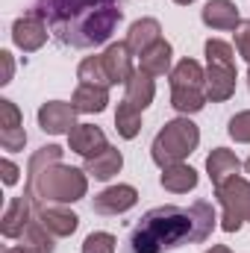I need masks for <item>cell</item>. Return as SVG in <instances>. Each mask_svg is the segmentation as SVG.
<instances>
[{"label":"cell","instance_id":"cell-26","mask_svg":"<svg viewBox=\"0 0 250 253\" xmlns=\"http://www.w3.org/2000/svg\"><path fill=\"white\" fill-rule=\"evenodd\" d=\"M62 153H65V150L59 147V144H44V147H39V150L30 156V165H27V186H33L44 168H50V165L62 162Z\"/></svg>","mask_w":250,"mask_h":253},{"label":"cell","instance_id":"cell-36","mask_svg":"<svg viewBox=\"0 0 250 253\" xmlns=\"http://www.w3.org/2000/svg\"><path fill=\"white\" fill-rule=\"evenodd\" d=\"M6 253H36V251L27 248V245H15V248H6Z\"/></svg>","mask_w":250,"mask_h":253},{"label":"cell","instance_id":"cell-37","mask_svg":"<svg viewBox=\"0 0 250 253\" xmlns=\"http://www.w3.org/2000/svg\"><path fill=\"white\" fill-rule=\"evenodd\" d=\"M206 253H233V251H230L227 245H212V248H209Z\"/></svg>","mask_w":250,"mask_h":253},{"label":"cell","instance_id":"cell-33","mask_svg":"<svg viewBox=\"0 0 250 253\" xmlns=\"http://www.w3.org/2000/svg\"><path fill=\"white\" fill-rule=\"evenodd\" d=\"M233 36H236V53L250 65V21H242Z\"/></svg>","mask_w":250,"mask_h":253},{"label":"cell","instance_id":"cell-24","mask_svg":"<svg viewBox=\"0 0 250 253\" xmlns=\"http://www.w3.org/2000/svg\"><path fill=\"white\" fill-rule=\"evenodd\" d=\"M206 103H209L206 88H171V106H174V112H180L186 118L197 115Z\"/></svg>","mask_w":250,"mask_h":253},{"label":"cell","instance_id":"cell-35","mask_svg":"<svg viewBox=\"0 0 250 253\" xmlns=\"http://www.w3.org/2000/svg\"><path fill=\"white\" fill-rule=\"evenodd\" d=\"M0 62H3L0 85H9V83H12V71H15V65H12V53H9V50H0Z\"/></svg>","mask_w":250,"mask_h":253},{"label":"cell","instance_id":"cell-27","mask_svg":"<svg viewBox=\"0 0 250 253\" xmlns=\"http://www.w3.org/2000/svg\"><path fill=\"white\" fill-rule=\"evenodd\" d=\"M115 129H118V135H121L124 141H132V138L141 132V112H138L132 103L121 100L118 109H115Z\"/></svg>","mask_w":250,"mask_h":253},{"label":"cell","instance_id":"cell-22","mask_svg":"<svg viewBox=\"0 0 250 253\" xmlns=\"http://www.w3.org/2000/svg\"><path fill=\"white\" fill-rule=\"evenodd\" d=\"M171 88H206V71L197 59H180L174 71L168 74Z\"/></svg>","mask_w":250,"mask_h":253},{"label":"cell","instance_id":"cell-9","mask_svg":"<svg viewBox=\"0 0 250 253\" xmlns=\"http://www.w3.org/2000/svg\"><path fill=\"white\" fill-rule=\"evenodd\" d=\"M77 115L80 112L74 109V103H65V100H47L36 112L42 132H50V135H68L77 126Z\"/></svg>","mask_w":250,"mask_h":253},{"label":"cell","instance_id":"cell-13","mask_svg":"<svg viewBox=\"0 0 250 253\" xmlns=\"http://www.w3.org/2000/svg\"><path fill=\"white\" fill-rule=\"evenodd\" d=\"M200 21L209 27V30H218V33H227V30H239L242 24V15H239V6L233 0H209L200 12Z\"/></svg>","mask_w":250,"mask_h":253},{"label":"cell","instance_id":"cell-17","mask_svg":"<svg viewBox=\"0 0 250 253\" xmlns=\"http://www.w3.org/2000/svg\"><path fill=\"white\" fill-rule=\"evenodd\" d=\"M121 168H124V153L118 150V147H103L97 156H91V159H85V165H83V171L88 174V177H94V180H100V183H106V180H112L115 174H121Z\"/></svg>","mask_w":250,"mask_h":253},{"label":"cell","instance_id":"cell-34","mask_svg":"<svg viewBox=\"0 0 250 253\" xmlns=\"http://www.w3.org/2000/svg\"><path fill=\"white\" fill-rule=\"evenodd\" d=\"M0 174H3V186H15L21 177V168L12 159H0Z\"/></svg>","mask_w":250,"mask_h":253},{"label":"cell","instance_id":"cell-16","mask_svg":"<svg viewBox=\"0 0 250 253\" xmlns=\"http://www.w3.org/2000/svg\"><path fill=\"white\" fill-rule=\"evenodd\" d=\"M242 171V159L230 150V147H215L209 156H206V174L212 180V189L224 186L230 177H236Z\"/></svg>","mask_w":250,"mask_h":253},{"label":"cell","instance_id":"cell-3","mask_svg":"<svg viewBox=\"0 0 250 253\" xmlns=\"http://www.w3.org/2000/svg\"><path fill=\"white\" fill-rule=\"evenodd\" d=\"M27 194H33L36 203H77L88 194V174L83 168L56 162L50 168H44L39 174V180L33 186H24Z\"/></svg>","mask_w":250,"mask_h":253},{"label":"cell","instance_id":"cell-12","mask_svg":"<svg viewBox=\"0 0 250 253\" xmlns=\"http://www.w3.org/2000/svg\"><path fill=\"white\" fill-rule=\"evenodd\" d=\"M68 147H71L74 153H80L83 159H91V156H97L103 147H109V141H106V132H103L100 126L77 124L68 132Z\"/></svg>","mask_w":250,"mask_h":253},{"label":"cell","instance_id":"cell-30","mask_svg":"<svg viewBox=\"0 0 250 253\" xmlns=\"http://www.w3.org/2000/svg\"><path fill=\"white\" fill-rule=\"evenodd\" d=\"M227 132H230L233 141H239V144H250V109L236 112V115L230 118V124H227Z\"/></svg>","mask_w":250,"mask_h":253},{"label":"cell","instance_id":"cell-6","mask_svg":"<svg viewBox=\"0 0 250 253\" xmlns=\"http://www.w3.org/2000/svg\"><path fill=\"white\" fill-rule=\"evenodd\" d=\"M215 197L221 203V230L224 233H239L242 224L250 221V180L236 174L224 186L215 189Z\"/></svg>","mask_w":250,"mask_h":253},{"label":"cell","instance_id":"cell-5","mask_svg":"<svg viewBox=\"0 0 250 253\" xmlns=\"http://www.w3.org/2000/svg\"><path fill=\"white\" fill-rule=\"evenodd\" d=\"M206 56V97L212 103H224L236 94L239 71H236V50L224 39H209L203 44Z\"/></svg>","mask_w":250,"mask_h":253},{"label":"cell","instance_id":"cell-19","mask_svg":"<svg viewBox=\"0 0 250 253\" xmlns=\"http://www.w3.org/2000/svg\"><path fill=\"white\" fill-rule=\"evenodd\" d=\"M71 103L80 115H100L106 106H109V88L103 85H85L80 83L71 94Z\"/></svg>","mask_w":250,"mask_h":253},{"label":"cell","instance_id":"cell-20","mask_svg":"<svg viewBox=\"0 0 250 253\" xmlns=\"http://www.w3.org/2000/svg\"><path fill=\"white\" fill-rule=\"evenodd\" d=\"M159 183H162V189L171 191V194H188V191L197 189L200 177H197V171H194L191 165H186V162H177V165L162 168Z\"/></svg>","mask_w":250,"mask_h":253},{"label":"cell","instance_id":"cell-40","mask_svg":"<svg viewBox=\"0 0 250 253\" xmlns=\"http://www.w3.org/2000/svg\"><path fill=\"white\" fill-rule=\"evenodd\" d=\"M248 88H250V65H248Z\"/></svg>","mask_w":250,"mask_h":253},{"label":"cell","instance_id":"cell-4","mask_svg":"<svg viewBox=\"0 0 250 253\" xmlns=\"http://www.w3.org/2000/svg\"><path fill=\"white\" fill-rule=\"evenodd\" d=\"M197 144H200V126L191 118L180 115V118L165 121V126L156 132V138L150 144V159L159 168H168V165L186 162L188 156L197 150Z\"/></svg>","mask_w":250,"mask_h":253},{"label":"cell","instance_id":"cell-39","mask_svg":"<svg viewBox=\"0 0 250 253\" xmlns=\"http://www.w3.org/2000/svg\"><path fill=\"white\" fill-rule=\"evenodd\" d=\"M245 171H248V174H250V159H248V162H245Z\"/></svg>","mask_w":250,"mask_h":253},{"label":"cell","instance_id":"cell-28","mask_svg":"<svg viewBox=\"0 0 250 253\" xmlns=\"http://www.w3.org/2000/svg\"><path fill=\"white\" fill-rule=\"evenodd\" d=\"M77 80L85 83V85H103V88L112 85V80L106 74V65H103V56H85L77 65Z\"/></svg>","mask_w":250,"mask_h":253},{"label":"cell","instance_id":"cell-7","mask_svg":"<svg viewBox=\"0 0 250 253\" xmlns=\"http://www.w3.org/2000/svg\"><path fill=\"white\" fill-rule=\"evenodd\" d=\"M47 36H50V27L42 15H36L33 9H27L15 24H12V44L24 53H36L47 44Z\"/></svg>","mask_w":250,"mask_h":253},{"label":"cell","instance_id":"cell-8","mask_svg":"<svg viewBox=\"0 0 250 253\" xmlns=\"http://www.w3.org/2000/svg\"><path fill=\"white\" fill-rule=\"evenodd\" d=\"M33 218H36V200H33V194L24 191V194L12 197L9 206H6V212H3V218H0L3 239H21L24 230H27V224Z\"/></svg>","mask_w":250,"mask_h":253},{"label":"cell","instance_id":"cell-1","mask_svg":"<svg viewBox=\"0 0 250 253\" xmlns=\"http://www.w3.org/2000/svg\"><path fill=\"white\" fill-rule=\"evenodd\" d=\"M33 12L47 21L59 44L91 50L106 44L124 21V0H33Z\"/></svg>","mask_w":250,"mask_h":253},{"label":"cell","instance_id":"cell-32","mask_svg":"<svg viewBox=\"0 0 250 253\" xmlns=\"http://www.w3.org/2000/svg\"><path fill=\"white\" fill-rule=\"evenodd\" d=\"M15 126H24V115L9 97H3L0 100V129H15Z\"/></svg>","mask_w":250,"mask_h":253},{"label":"cell","instance_id":"cell-25","mask_svg":"<svg viewBox=\"0 0 250 253\" xmlns=\"http://www.w3.org/2000/svg\"><path fill=\"white\" fill-rule=\"evenodd\" d=\"M21 245L33 248L36 253H53V251H56V236H53V233L39 221V218H33V221L27 224L24 236H21Z\"/></svg>","mask_w":250,"mask_h":253},{"label":"cell","instance_id":"cell-15","mask_svg":"<svg viewBox=\"0 0 250 253\" xmlns=\"http://www.w3.org/2000/svg\"><path fill=\"white\" fill-rule=\"evenodd\" d=\"M124 42L132 50V56H144L156 42H162V24L156 18H138V21L129 24Z\"/></svg>","mask_w":250,"mask_h":253},{"label":"cell","instance_id":"cell-29","mask_svg":"<svg viewBox=\"0 0 250 253\" xmlns=\"http://www.w3.org/2000/svg\"><path fill=\"white\" fill-rule=\"evenodd\" d=\"M115 251H118V239L112 233H106V230L88 233L83 248H80V253H115Z\"/></svg>","mask_w":250,"mask_h":253},{"label":"cell","instance_id":"cell-2","mask_svg":"<svg viewBox=\"0 0 250 253\" xmlns=\"http://www.w3.org/2000/svg\"><path fill=\"white\" fill-rule=\"evenodd\" d=\"M194 242V221L183 206L165 203L141 215L129 233V253H165Z\"/></svg>","mask_w":250,"mask_h":253},{"label":"cell","instance_id":"cell-23","mask_svg":"<svg viewBox=\"0 0 250 253\" xmlns=\"http://www.w3.org/2000/svg\"><path fill=\"white\" fill-rule=\"evenodd\" d=\"M188 212H191V221H194V242H209L212 239V230L221 221L218 212H215V206L209 200H194L188 206Z\"/></svg>","mask_w":250,"mask_h":253},{"label":"cell","instance_id":"cell-14","mask_svg":"<svg viewBox=\"0 0 250 253\" xmlns=\"http://www.w3.org/2000/svg\"><path fill=\"white\" fill-rule=\"evenodd\" d=\"M100 56H103V65H106V74H109L112 85H126V80L135 74L132 50L126 47V42H112Z\"/></svg>","mask_w":250,"mask_h":253},{"label":"cell","instance_id":"cell-31","mask_svg":"<svg viewBox=\"0 0 250 253\" xmlns=\"http://www.w3.org/2000/svg\"><path fill=\"white\" fill-rule=\"evenodd\" d=\"M24 144H27V129H24V126L0 129V147H3L6 153H18V150H24Z\"/></svg>","mask_w":250,"mask_h":253},{"label":"cell","instance_id":"cell-38","mask_svg":"<svg viewBox=\"0 0 250 253\" xmlns=\"http://www.w3.org/2000/svg\"><path fill=\"white\" fill-rule=\"evenodd\" d=\"M174 3H177V6H191L194 0H174Z\"/></svg>","mask_w":250,"mask_h":253},{"label":"cell","instance_id":"cell-21","mask_svg":"<svg viewBox=\"0 0 250 253\" xmlns=\"http://www.w3.org/2000/svg\"><path fill=\"white\" fill-rule=\"evenodd\" d=\"M138 68L144 71V74H150V77H165V74H171L174 71V47H171V42H156L144 56H138Z\"/></svg>","mask_w":250,"mask_h":253},{"label":"cell","instance_id":"cell-10","mask_svg":"<svg viewBox=\"0 0 250 253\" xmlns=\"http://www.w3.org/2000/svg\"><path fill=\"white\" fill-rule=\"evenodd\" d=\"M135 203H138L135 186L118 183V186H109V189H103L100 194H94L91 209H94L97 215H124V212H129Z\"/></svg>","mask_w":250,"mask_h":253},{"label":"cell","instance_id":"cell-18","mask_svg":"<svg viewBox=\"0 0 250 253\" xmlns=\"http://www.w3.org/2000/svg\"><path fill=\"white\" fill-rule=\"evenodd\" d=\"M153 97H156V77H150L141 68H135V74L126 80V85H124V100L132 103L138 112H144L153 103Z\"/></svg>","mask_w":250,"mask_h":253},{"label":"cell","instance_id":"cell-11","mask_svg":"<svg viewBox=\"0 0 250 253\" xmlns=\"http://www.w3.org/2000/svg\"><path fill=\"white\" fill-rule=\"evenodd\" d=\"M36 218H39L56 239L74 236L77 227H80V215L71 212L62 203H36Z\"/></svg>","mask_w":250,"mask_h":253}]
</instances>
